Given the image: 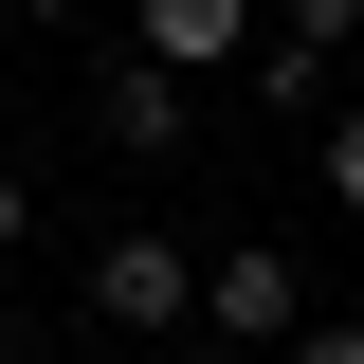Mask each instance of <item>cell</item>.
<instances>
[{
	"label": "cell",
	"mask_w": 364,
	"mask_h": 364,
	"mask_svg": "<svg viewBox=\"0 0 364 364\" xmlns=\"http://www.w3.org/2000/svg\"><path fill=\"white\" fill-rule=\"evenodd\" d=\"M200 328H219V346H291V328H310V273L273 255V237H237V255H200Z\"/></svg>",
	"instance_id": "1"
},
{
	"label": "cell",
	"mask_w": 364,
	"mask_h": 364,
	"mask_svg": "<svg viewBox=\"0 0 364 364\" xmlns=\"http://www.w3.org/2000/svg\"><path fill=\"white\" fill-rule=\"evenodd\" d=\"M91 310H109V328H182V310H200V255H182L164 219L91 237Z\"/></svg>",
	"instance_id": "2"
},
{
	"label": "cell",
	"mask_w": 364,
	"mask_h": 364,
	"mask_svg": "<svg viewBox=\"0 0 364 364\" xmlns=\"http://www.w3.org/2000/svg\"><path fill=\"white\" fill-rule=\"evenodd\" d=\"M273 18L255 0H128V55H164V73H237Z\"/></svg>",
	"instance_id": "3"
},
{
	"label": "cell",
	"mask_w": 364,
	"mask_h": 364,
	"mask_svg": "<svg viewBox=\"0 0 364 364\" xmlns=\"http://www.w3.org/2000/svg\"><path fill=\"white\" fill-rule=\"evenodd\" d=\"M182 109H200V73H164V55H128V73L91 91V128L128 146V164H164V146H182Z\"/></svg>",
	"instance_id": "4"
},
{
	"label": "cell",
	"mask_w": 364,
	"mask_h": 364,
	"mask_svg": "<svg viewBox=\"0 0 364 364\" xmlns=\"http://www.w3.org/2000/svg\"><path fill=\"white\" fill-rule=\"evenodd\" d=\"M255 18H273L291 55H328V37H364V0H255Z\"/></svg>",
	"instance_id": "5"
},
{
	"label": "cell",
	"mask_w": 364,
	"mask_h": 364,
	"mask_svg": "<svg viewBox=\"0 0 364 364\" xmlns=\"http://www.w3.org/2000/svg\"><path fill=\"white\" fill-rule=\"evenodd\" d=\"M328 200L364 219V109H328Z\"/></svg>",
	"instance_id": "6"
},
{
	"label": "cell",
	"mask_w": 364,
	"mask_h": 364,
	"mask_svg": "<svg viewBox=\"0 0 364 364\" xmlns=\"http://www.w3.org/2000/svg\"><path fill=\"white\" fill-rule=\"evenodd\" d=\"M273 364H364V328H346V310H310V328H291Z\"/></svg>",
	"instance_id": "7"
},
{
	"label": "cell",
	"mask_w": 364,
	"mask_h": 364,
	"mask_svg": "<svg viewBox=\"0 0 364 364\" xmlns=\"http://www.w3.org/2000/svg\"><path fill=\"white\" fill-rule=\"evenodd\" d=\"M18 237H37V200H18V164H0V255H18Z\"/></svg>",
	"instance_id": "8"
},
{
	"label": "cell",
	"mask_w": 364,
	"mask_h": 364,
	"mask_svg": "<svg viewBox=\"0 0 364 364\" xmlns=\"http://www.w3.org/2000/svg\"><path fill=\"white\" fill-rule=\"evenodd\" d=\"M0 18H73V0H0Z\"/></svg>",
	"instance_id": "9"
},
{
	"label": "cell",
	"mask_w": 364,
	"mask_h": 364,
	"mask_svg": "<svg viewBox=\"0 0 364 364\" xmlns=\"http://www.w3.org/2000/svg\"><path fill=\"white\" fill-rule=\"evenodd\" d=\"M219 364H273V346H219Z\"/></svg>",
	"instance_id": "10"
}]
</instances>
